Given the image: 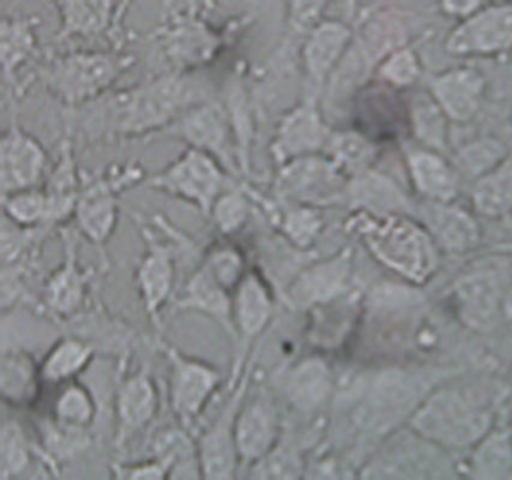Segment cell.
<instances>
[{"mask_svg":"<svg viewBox=\"0 0 512 480\" xmlns=\"http://www.w3.org/2000/svg\"><path fill=\"white\" fill-rule=\"evenodd\" d=\"M421 72V60L409 47L394 51L379 63L380 77L394 87L412 86L421 77Z\"/></svg>","mask_w":512,"mask_h":480,"instance_id":"obj_38","label":"cell"},{"mask_svg":"<svg viewBox=\"0 0 512 480\" xmlns=\"http://www.w3.org/2000/svg\"><path fill=\"white\" fill-rule=\"evenodd\" d=\"M446 53L454 57H499L512 51V3L482 5L448 33Z\"/></svg>","mask_w":512,"mask_h":480,"instance_id":"obj_5","label":"cell"},{"mask_svg":"<svg viewBox=\"0 0 512 480\" xmlns=\"http://www.w3.org/2000/svg\"><path fill=\"white\" fill-rule=\"evenodd\" d=\"M215 224L223 233L232 234L244 225L248 216V203L239 191L220 195L212 207Z\"/></svg>","mask_w":512,"mask_h":480,"instance_id":"obj_41","label":"cell"},{"mask_svg":"<svg viewBox=\"0 0 512 480\" xmlns=\"http://www.w3.org/2000/svg\"><path fill=\"white\" fill-rule=\"evenodd\" d=\"M2 189L4 195L34 188L46 164L43 147L26 134L16 122H11L2 137Z\"/></svg>","mask_w":512,"mask_h":480,"instance_id":"obj_14","label":"cell"},{"mask_svg":"<svg viewBox=\"0 0 512 480\" xmlns=\"http://www.w3.org/2000/svg\"><path fill=\"white\" fill-rule=\"evenodd\" d=\"M473 203L478 212L499 216L512 207V155L496 170L476 182Z\"/></svg>","mask_w":512,"mask_h":480,"instance_id":"obj_32","label":"cell"},{"mask_svg":"<svg viewBox=\"0 0 512 480\" xmlns=\"http://www.w3.org/2000/svg\"><path fill=\"white\" fill-rule=\"evenodd\" d=\"M277 434L274 408L263 399H256L236 419V449L245 459H259L268 453Z\"/></svg>","mask_w":512,"mask_h":480,"instance_id":"obj_25","label":"cell"},{"mask_svg":"<svg viewBox=\"0 0 512 480\" xmlns=\"http://www.w3.org/2000/svg\"><path fill=\"white\" fill-rule=\"evenodd\" d=\"M244 389L239 390L230 407L224 410L220 419L206 432L200 443V461L203 474L209 479H229L235 470L236 440L232 432V422L235 419L236 399Z\"/></svg>","mask_w":512,"mask_h":480,"instance_id":"obj_24","label":"cell"},{"mask_svg":"<svg viewBox=\"0 0 512 480\" xmlns=\"http://www.w3.org/2000/svg\"><path fill=\"white\" fill-rule=\"evenodd\" d=\"M179 308L194 309L211 315L233 338L238 335L233 320V300H230L229 288L215 275L208 263L203 264L188 281L184 296L179 300Z\"/></svg>","mask_w":512,"mask_h":480,"instance_id":"obj_22","label":"cell"},{"mask_svg":"<svg viewBox=\"0 0 512 480\" xmlns=\"http://www.w3.org/2000/svg\"><path fill=\"white\" fill-rule=\"evenodd\" d=\"M482 3L478 2H446L440 5V8L445 11V14L457 15L460 20L469 17L470 14L481 8Z\"/></svg>","mask_w":512,"mask_h":480,"instance_id":"obj_46","label":"cell"},{"mask_svg":"<svg viewBox=\"0 0 512 480\" xmlns=\"http://www.w3.org/2000/svg\"><path fill=\"white\" fill-rule=\"evenodd\" d=\"M410 122L416 137L431 150H443L448 141V120L430 92L413 93L409 104Z\"/></svg>","mask_w":512,"mask_h":480,"instance_id":"obj_29","label":"cell"},{"mask_svg":"<svg viewBox=\"0 0 512 480\" xmlns=\"http://www.w3.org/2000/svg\"><path fill=\"white\" fill-rule=\"evenodd\" d=\"M173 363L172 405L181 419H193L202 410L218 383L215 369L197 360L185 359L175 350H167Z\"/></svg>","mask_w":512,"mask_h":480,"instance_id":"obj_17","label":"cell"},{"mask_svg":"<svg viewBox=\"0 0 512 480\" xmlns=\"http://www.w3.org/2000/svg\"><path fill=\"white\" fill-rule=\"evenodd\" d=\"M56 6L61 15V29L56 35V41H67L76 36L91 38L109 33L110 36H116L122 45L121 20L128 3L58 2Z\"/></svg>","mask_w":512,"mask_h":480,"instance_id":"obj_16","label":"cell"},{"mask_svg":"<svg viewBox=\"0 0 512 480\" xmlns=\"http://www.w3.org/2000/svg\"><path fill=\"white\" fill-rule=\"evenodd\" d=\"M188 72H169L110 96L106 104L116 134L140 135L175 123L188 108L209 101Z\"/></svg>","mask_w":512,"mask_h":480,"instance_id":"obj_1","label":"cell"},{"mask_svg":"<svg viewBox=\"0 0 512 480\" xmlns=\"http://www.w3.org/2000/svg\"><path fill=\"white\" fill-rule=\"evenodd\" d=\"M28 465V450L22 429L16 423H5L2 431V477L22 473Z\"/></svg>","mask_w":512,"mask_h":480,"instance_id":"obj_42","label":"cell"},{"mask_svg":"<svg viewBox=\"0 0 512 480\" xmlns=\"http://www.w3.org/2000/svg\"><path fill=\"white\" fill-rule=\"evenodd\" d=\"M157 407L154 384L146 372L134 375L122 386L119 393V417L122 432L128 434L140 428L154 416Z\"/></svg>","mask_w":512,"mask_h":480,"instance_id":"obj_30","label":"cell"},{"mask_svg":"<svg viewBox=\"0 0 512 480\" xmlns=\"http://www.w3.org/2000/svg\"><path fill=\"white\" fill-rule=\"evenodd\" d=\"M428 92L452 122L472 120L481 108L485 78L472 66H457L434 75Z\"/></svg>","mask_w":512,"mask_h":480,"instance_id":"obj_13","label":"cell"},{"mask_svg":"<svg viewBox=\"0 0 512 480\" xmlns=\"http://www.w3.org/2000/svg\"><path fill=\"white\" fill-rule=\"evenodd\" d=\"M65 260L46 285L44 300L50 311L58 315L74 314L82 306L86 296L89 276L77 267L76 242L73 236L64 234Z\"/></svg>","mask_w":512,"mask_h":480,"instance_id":"obj_23","label":"cell"},{"mask_svg":"<svg viewBox=\"0 0 512 480\" xmlns=\"http://www.w3.org/2000/svg\"><path fill=\"white\" fill-rule=\"evenodd\" d=\"M91 354V345L80 339L65 338L50 353L44 365V375L53 381L70 377L85 366Z\"/></svg>","mask_w":512,"mask_h":480,"instance_id":"obj_36","label":"cell"},{"mask_svg":"<svg viewBox=\"0 0 512 480\" xmlns=\"http://www.w3.org/2000/svg\"><path fill=\"white\" fill-rule=\"evenodd\" d=\"M271 296L268 288L256 273L242 276L233 300L235 327L244 338H253L265 330L272 317Z\"/></svg>","mask_w":512,"mask_h":480,"instance_id":"obj_27","label":"cell"},{"mask_svg":"<svg viewBox=\"0 0 512 480\" xmlns=\"http://www.w3.org/2000/svg\"><path fill=\"white\" fill-rule=\"evenodd\" d=\"M140 176L142 171L139 168H130L122 176L113 174L109 179L95 180L83 189L76 206L77 221L92 242L101 245L112 234L118 216L115 191L139 180Z\"/></svg>","mask_w":512,"mask_h":480,"instance_id":"obj_11","label":"cell"},{"mask_svg":"<svg viewBox=\"0 0 512 480\" xmlns=\"http://www.w3.org/2000/svg\"><path fill=\"white\" fill-rule=\"evenodd\" d=\"M508 156V149L502 141L496 138H481L458 150L455 165L461 173L478 182L503 164Z\"/></svg>","mask_w":512,"mask_h":480,"instance_id":"obj_34","label":"cell"},{"mask_svg":"<svg viewBox=\"0 0 512 480\" xmlns=\"http://www.w3.org/2000/svg\"><path fill=\"white\" fill-rule=\"evenodd\" d=\"M31 362L23 354H4L2 363V389L7 398H23L28 393V387L32 383Z\"/></svg>","mask_w":512,"mask_h":480,"instance_id":"obj_40","label":"cell"},{"mask_svg":"<svg viewBox=\"0 0 512 480\" xmlns=\"http://www.w3.org/2000/svg\"><path fill=\"white\" fill-rule=\"evenodd\" d=\"M511 462V447L503 437L490 438L476 455V467L485 477L502 476Z\"/></svg>","mask_w":512,"mask_h":480,"instance_id":"obj_44","label":"cell"},{"mask_svg":"<svg viewBox=\"0 0 512 480\" xmlns=\"http://www.w3.org/2000/svg\"><path fill=\"white\" fill-rule=\"evenodd\" d=\"M223 182V171L214 156L190 147L178 161L152 177L151 185L193 201L203 213L211 215Z\"/></svg>","mask_w":512,"mask_h":480,"instance_id":"obj_7","label":"cell"},{"mask_svg":"<svg viewBox=\"0 0 512 480\" xmlns=\"http://www.w3.org/2000/svg\"><path fill=\"white\" fill-rule=\"evenodd\" d=\"M136 57L121 50L79 51L52 57L43 68L49 89L67 105H80L103 95Z\"/></svg>","mask_w":512,"mask_h":480,"instance_id":"obj_3","label":"cell"},{"mask_svg":"<svg viewBox=\"0 0 512 480\" xmlns=\"http://www.w3.org/2000/svg\"><path fill=\"white\" fill-rule=\"evenodd\" d=\"M38 18L32 15H5L0 26L2 39V66H4L5 87L11 102L16 101L19 84V69L37 50L35 23Z\"/></svg>","mask_w":512,"mask_h":480,"instance_id":"obj_21","label":"cell"},{"mask_svg":"<svg viewBox=\"0 0 512 480\" xmlns=\"http://www.w3.org/2000/svg\"><path fill=\"white\" fill-rule=\"evenodd\" d=\"M92 414H94V407L88 393L82 387H70L59 399V420L67 423L70 428L85 425L92 419Z\"/></svg>","mask_w":512,"mask_h":480,"instance_id":"obj_43","label":"cell"},{"mask_svg":"<svg viewBox=\"0 0 512 480\" xmlns=\"http://www.w3.org/2000/svg\"><path fill=\"white\" fill-rule=\"evenodd\" d=\"M461 317L476 330H490L502 306V282L497 273L484 270L460 279L455 285Z\"/></svg>","mask_w":512,"mask_h":480,"instance_id":"obj_18","label":"cell"},{"mask_svg":"<svg viewBox=\"0 0 512 480\" xmlns=\"http://www.w3.org/2000/svg\"><path fill=\"white\" fill-rule=\"evenodd\" d=\"M329 159L343 171L359 176L367 171L374 158L373 143L358 132L331 134L325 146Z\"/></svg>","mask_w":512,"mask_h":480,"instance_id":"obj_33","label":"cell"},{"mask_svg":"<svg viewBox=\"0 0 512 480\" xmlns=\"http://www.w3.org/2000/svg\"><path fill=\"white\" fill-rule=\"evenodd\" d=\"M145 237L148 252L137 267V284L146 312L154 323L160 324V311L169 299L175 278L173 252L169 246L155 242L149 231Z\"/></svg>","mask_w":512,"mask_h":480,"instance_id":"obj_19","label":"cell"},{"mask_svg":"<svg viewBox=\"0 0 512 480\" xmlns=\"http://www.w3.org/2000/svg\"><path fill=\"white\" fill-rule=\"evenodd\" d=\"M202 3H169L166 20L155 29V39L176 72H188L211 62L224 35L203 18Z\"/></svg>","mask_w":512,"mask_h":480,"instance_id":"obj_4","label":"cell"},{"mask_svg":"<svg viewBox=\"0 0 512 480\" xmlns=\"http://www.w3.org/2000/svg\"><path fill=\"white\" fill-rule=\"evenodd\" d=\"M371 254L413 282H422L436 269L433 239L413 222L391 213L362 210L352 221Z\"/></svg>","mask_w":512,"mask_h":480,"instance_id":"obj_2","label":"cell"},{"mask_svg":"<svg viewBox=\"0 0 512 480\" xmlns=\"http://www.w3.org/2000/svg\"><path fill=\"white\" fill-rule=\"evenodd\" d=\"M409 170L416 189L434 203H451L457 197V173L433 150L410 153Z\"/></svg>","mask_w":512,"mask_h":480,"instance_id":"obj_26","label":"cell"},{"mask_svg":"<svg viewBox=\"0 0 512 480\" xmlns=\"http://www.w3.org/2000/svg\"><path fill=\"white\" fill-rule=\"evenodd\" d=\"M415 425L434 440L464 446L484 434L488 413L467 396L448 390L437 393L425 404L416 416Z\"/></svg>","mask_w":512,"mask_h":480,"instance_id":"obj_6","label":"cell"},{"mask_svg":"<svg viewBox=\"0 0 512 480\" xmlns=\"http://www.w3.org/2000/svg\"><path fill=\"white\" fill-rule=\"evenodd\" d=\"M344 173L329 158L304 156L283 165L275 189L281 198L307 204H329L347 194Z\"/></svg>","mask_w":512,"mask_h":480,"instance_id":"obj_8","label":"cell"},{"mask_svg":"<svg viewBox=\"0 0 512 480\" xmlns=\"http://www.w3.org/2000/svg\"><path fill=\"white\" fill-rule=\"evenodd\" d=\"M322 228V219L310 207L289 210L281 221V230L298 248H308Z\"/></svg>","mask_w":512,"mask_h":480,"instance_id":"obj_39","label":"cell"},{"mask_svg":"<svg viewBox=\"0 0 512 480\" xmlns=\"http://www.w3.org/2000/svg\"><path fill=\"white\" fill-rule=\"evenodd\" d=\"M326 3L298 2L290 5L289 23L293 33L307 36L322 21Z\"/></svg>","mask_w":512,"mask_h":480,"instance_id":"obj_45","label":"cell"},{"mask_svg":"<svg viewBox=\"0 0 512 480\" xmlns=\"http://www.w3.org/2000/svg\"><path fill=\"white\" fill-rule=\"evenodd\" d=\"M353 42L352 27L340 20H322L305 36L301 60L311 86L319 90L326 84Z\"/></svg>","mask_w":512,"mask_h":480,"instance_id":"obj_12","label":"cell"},{"mask_svg":"<svg viewBox=\"0 0 512 480\" xmlns=\"http://www.w3.org/2000/svg\"><path fill=\"white\" fill-rule=\"evenodd\" d=\"M328 389V369L317 360L302 363L290 381V393L299 407L310 408L319 404L325 398Z\"/></svg>","mask_w":512,"mask_h":480,"instance_id":"obj_35","label":"cell"},{"mask_svg":"<svg viewBox=\"0 0 512 480\" xmlns=\"http://www.w3.org/2000/svg\"><path fill=\"white\" fill-rule=\"evenodd\" d=\"M431 236L449 251H467L476 245L479 230L476 222L464 210L449 203H434L424 212Z\"/></svg>","mask_w":512,"mask_h":480,"instance_id":"obj_28","label":"cell"},{"mask_svg":"<svg viewBox=\"0 0 512 480\" xmlns=\"http://www.w3.org/2000/svg\"><path fill=\"white\" fill-rule=\"evenodd\" d=\"M347 195L353 204L371 213H391L403 209L406 204L403 195L391 182L367 171L349 183Z\"/></svg>","mask_w":512,"mask_h":480,"instance_id":"obj_31","label":"cell"},{"mask_svg":"<svg viewBox=\"0 0 512 480\" xmlns=\"http://www.w3.org/2000/svg\"><path fill=\"white\" fill-rule=\"evenodd\" d=\"M229 111L220 102L209 99L188 108L170 128L191 146L220 159L235 171V156L230 150Z\"/></svg>","mask_w":512,"mask_h":480,"instance_id":"obj_10","label":"cell"},{"mask_svg":"<svg viewBox=\"0 0 512 480\" xmlns=\"http://www.w3.org/2000/svg\"><path fill=\"white\" fill-rule=\"evenodd\" d=\"M409 26L394 9H379L362 15L356 44L371 63H380L389 54L407 47Z\"/></svg>","mask_w":512,"mask_h":480,"instance_id":"obj_20","label":"cell"},{"mask_svg":"<svg viewBox=\"0 0 512 480\" xmlns=\"http://www.w3.org/2000/svg\"><path fill=\"white\" fill-rule=\"evenodd\" d=\"M331 132L323 120L316 98H305L284 114L271 150L275 161L284 165L325 149Z\"/></svg>","mask_w":512,"mask_h":480,"instance_id":"obj_9","label":"cell"},{"mask_svg":"<svg viewBox=\"0 0 512 480\" xmlns=\"http://www.w3.org/2000/svg\"><path fill=\"white\" fill-rule=\"evenodd\" d=\"M350 251H341L335 257L308 267L299 273L290 285L289 302L296 308L323 305L340 296L350 275Z\"/></svg>","mask_w":512,"mask_h":480,"instance_id":"obj_15","label":"cell"},{"mask_svg":"<svg viewBox=\"0 0 512 480\" xmlns=\"http://www.w3.org/2000/svg\"><path fill=\"white\" fill-rule=\"evenodd\" d=\"M4 207L13 221L25 227L49 222V198L46 192L25 189L4 195Z\"/></svg>","mask_w":512,"mask_h":480,"instance_id":"obj_37","label":"cell"}]
</instances>
